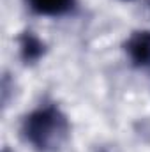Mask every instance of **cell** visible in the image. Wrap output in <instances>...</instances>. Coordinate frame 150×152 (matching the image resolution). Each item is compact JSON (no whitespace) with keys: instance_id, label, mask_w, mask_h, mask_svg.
Wrapping results in <instances>:
<instances>
[{"instance_id":"obj_1","label":"cell","mask_w":150,"mask_h":152,"mask_svg":"<svg viewBox=\"0 0 150 152\" xmlns=\"http://www.w3.org/2000/svg\"><path fill=\"white\" fill-rule=\"evenodd\" d=\"M21 131L25 140L39 152H55L69 136V122L57 106L46 104L25 117Z\"/></svg>"},{"instance_id":"obj_5","label":"cell","mask_w":150,"mask_h":152,"mask_svg":"<svg viewBox=\"0 0 150 152\" xmlns=\"http://www.w3.org/2000/svg\"><path fill=\"white\" fill-rule=\"evenodd\" d=\"M4 152H9V151H7V149H5V151H4Z\"/></svg>"},{"instance_id":"obj_2","label":"cell","mask_w":150,"mask_h":152,"mask_svg":"<svg viewBox=\"0 0 150 152\" xmlns=\"http://www.w3.org/2000/svg\"><path fill=\"white\" fill-rule=\"evenodd\" d=\"M125 51L136 67L150 66V30H138L125 42Z\"/></svg>"},{"instance_id":"obj_3","label":"cell","mask_w":150,"mask_h":152,"mask_svg":"<svg viewBox=\"0 0 150 152\" xmlns=\"http://www.w3.org/2000/svg\"><path fill=\"white\" fill-rule=\"evenodd\" d=\"M30 9L41 16H62L74 7V0H27Z\"/></svg>"},{"instance_id":"obj_4","label":"cell","mask_w":150,"mask_h":152,"mask_svg":"<svg viewBox=\"0 0 150 152\" xmlns=\"http://www.w3.org/2000/svg\"><path fill=\"white\" fill-rule=\"evenodd\" d=\"M20 51H21L23 62L34 64V62H37L39 58L44 55L46 46H44V42H42L37 36H34L32 32H25V34L20 37Z\"/></svg>"}]
</instances>
